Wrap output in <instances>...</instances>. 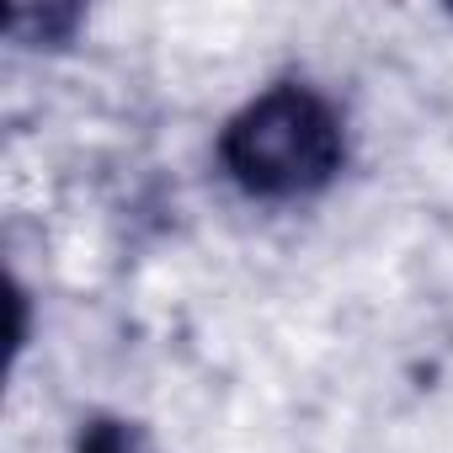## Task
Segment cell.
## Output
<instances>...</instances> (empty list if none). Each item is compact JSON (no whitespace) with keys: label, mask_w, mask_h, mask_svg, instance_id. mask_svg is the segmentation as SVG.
Listing matches in <instances>:
<instances>
[{"label":"cell","mask_w":453,"mask_h":453,"mask_svg":"<svg viewBox=\"0 0 453 453\" xmlns=\"http://www.w3.org/2000/svg\"><path fill=\"white\" fill-rule=\"evenodd\" d=\"M224 165L257 197L315 192L342 165V123L315 91L278 86V91L257 96L230 123V134H224Z\"/></svg>","instance_id":"obj_1"}]
</instances>
